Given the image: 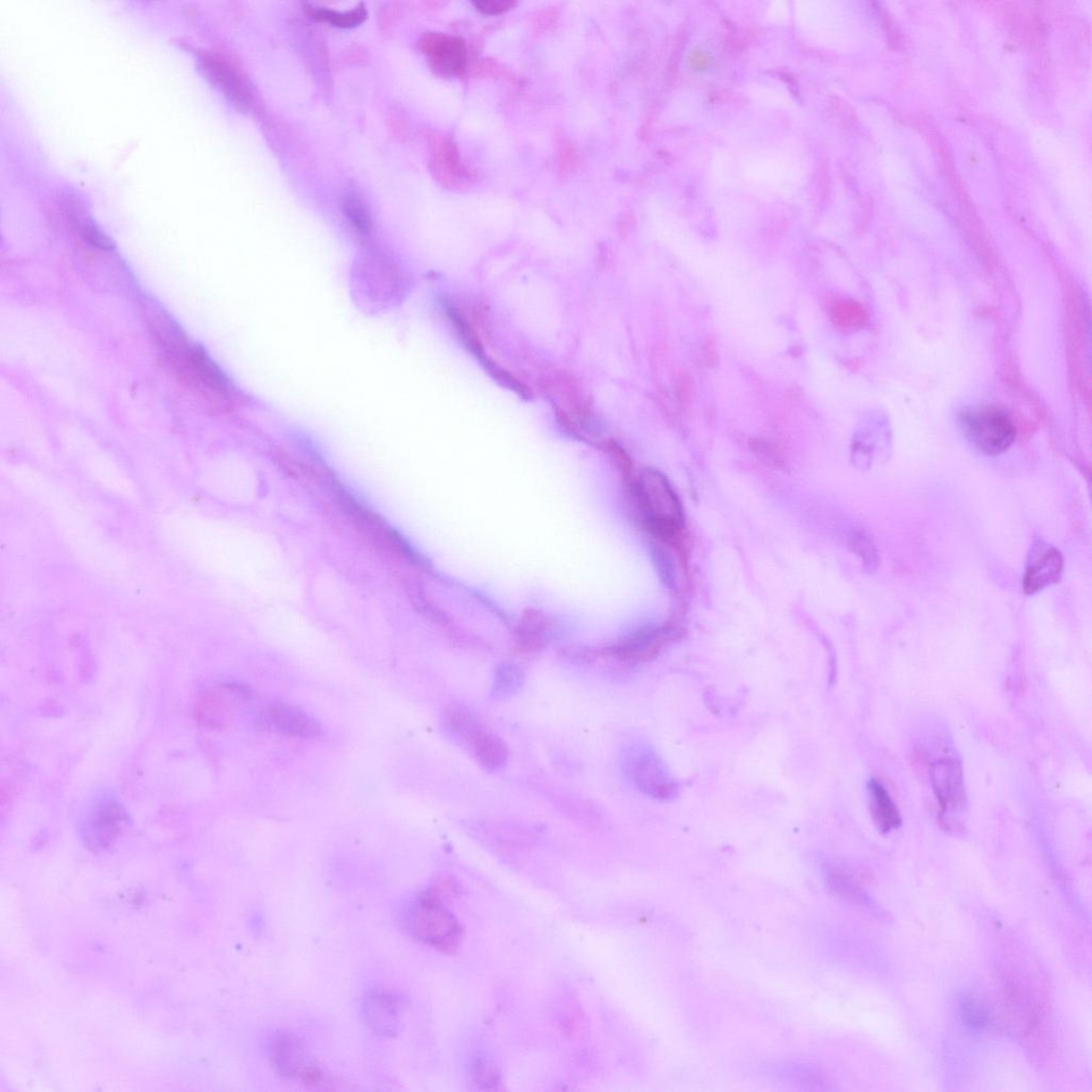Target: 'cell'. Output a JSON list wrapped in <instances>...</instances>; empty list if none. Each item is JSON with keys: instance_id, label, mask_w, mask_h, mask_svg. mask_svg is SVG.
<instances>
[{"instance_id": "4", "label": "cell", "mask_w": 1092, "mask_h": 1092, "mask_svg": "<svg viewBox=\"0 0 1092 1092\" xmlns=\"http://www.w3.org/2000/svg\"><path fill=\"white\" fill-rule=\"evenodd\" d=\"M624 775L635 789L660 802L676 797L678 785L660 754L644 742H633L622 753Z\"/></svg>"}, {"instance_id": "8", "label": "cell", "mask_w": 1092, "mask_h": 1092, "mask_svg": "<svg viewBox=\"0 0 1092 1092\" xmlns=\"http://www.w3.org/2000/svg\"><path fill=\"white\" fill-rule=\"evenodd\" d=\"M421 48L438 74L459 77L468 65V48L462 39L443 34H426Z\"/></svg>"}, {"instance_id": "1", "label": "cell", "mask_w": 1092, "mask_h": 1092, "mask_svg": "<svg viewBox=\"0 0 1092 1092\" xmlns=\"http://www.w3.org/2000/svg\"><path fill=\"white\" fill-rule=\"evenodd\" d=\"M154 330L169 365L186 389L218 409H229L241 401L233 383L201 346L164 318Z\"/></svg>"}, {"instance_id": "28", "label": "cell", "mask_w": 1092, "mask_h": 1092, "mask_svg": "<svg viewBox=\"0 0 1092 1092\" xmlns=\"http://www.w3.org/2000/svg\"><path fill=\"white\" fill-rule=\"evenodd\" d=\"M677 395L683 405L686 406L690 403L692 395H694V384L688 376H683L680 384H678Z\"/></svg>"}, {"instance_id": "25", "label": "cell", "mask_w": 1092, "mask_h": 1092, "mask_svg": "<svg viewBox=\"0 0 1092 1092\" xmlns=\"http://www.w3.org/2000/svg\"><path fill=\"white\" fill-rule=\"evenodd\" d=\"M827 881L833 890L838 892L844 897L852 901L864 902L867 900L862 894V891L855 883H852L851 879L840 870L829 868L827 870Z\"/></svg>"}, {"instance_id": "14", "label": "cell", "mask_w": 1092, "mask_h": 1092, "mask_svg": "<svg viewBox=\"0 0 1092 1092\" xmlns=\"http://www.w3.org/2000/svg\"><path fill=\"white\" fill-rule=\"evenodd\" d=\"M668 639L663 629H642L625 637L615 647V655L625 662H646L659 655Z\"/></svg>"}, {"instance_id": "3", "label": "cell", "mask_w": 1092, "mask_h": 1092, "mask_svg": "<svg viewBox=\"0 0 1092 1092\" xmlns=\"http://www.w3.org/2000/svg\"><path fill=\"white\" fill-rule=\"evenodd\" d=\"M407 924L413 936L437 950H455L461 939V926L457 918L434 891L411 903Z\"/></svg>"}, {"instance_id": "16", "label": "cell", "mask_w": 1092, "mask_h": 1092, "mask_svg": "<svg viewBox=\"0 0 1092 1092\" xmlns=\"http://www.w3.org/2000/svg\"><path fill=\"white\" fill-rule=\"evenodd\" d=\"M443 722L448 734L468 748L478 732L485 727L470 705L462 702L446 705Z\"/></svg>"}, {"instance_id": "17", "label": "cell", "mask_w": 1092, "mask_h": 1092, "mask_svg": "<svg viewBox=\"0 0 1092 1092\" xmlns=\"http://www.w3.org/2000/svg\"><path fill=\"white\" fill-rule=\"evenodd\" d=\"M869 792L871 814L877 828L884 833L898 829L901 824L899 810L885 785L872 779Z\"/></svg>"}, {"instance_id": "12", "label": "cell", "mask_w": 1092, "mask_h": 1092, "mask_svg": "<svg viewBox=\"0 0 1092 1092\" xmlns=\"http://www.w3.org/2000/svg\"><path fill=\"white\" fill-rule=\"evenodd\" d=\"M266 722L283 736L295 739H314L323 734L322 725L309 713L296 705L276 702L265 713Z\"/></svg>"}, {"instance_id": "10", "label": "cell", "mask_w": 1092, "mask_h": 1092, "mask_svg": "<svg viewBox=\"0 0 1092 1092\" xmlns=\"http://www.w3.org/2000/svg\"><path fill=\"white\" fill-rule=\"evenodd\" d=\"M403 997L388 990H374L362 1002V1016L369 1029L384 1036H393L402 1025Z\"/></svg>"}, {"instance_id": "6", "label": "cell", "mask_w": 1092, "mask_h": 1092, "mask_svg": "<svg viewBox=\"0 0 1092 1092\" xmlns=\"http://www.w3.org/2000/svg\"><path fill=\"white\" fill-rule=\"evenodd\" d=\"M273 1061L277 1073L287 1078H299L310 1085L324 1081V1073L313 1061L308 1049L290 1033L278 1034L274 1039Z\"/></svg>"}, {"instance_id": "11", "label": "cell", "mask_w": 1092, "mask_h": 1092, "mask_svg": "<svg viewBox=\"0 0 1092 1092\" xmlns=\"http://www.w3.org/2000/svg\"><path fill=\"white\" fill-rule=\"evenodd\" d=\"M1063 569L1060 552L1046 543L1034 546L1023 579V590L1035 594L1059 582Z\"/></svg>"}, {"instance_id": "5", "label": "cell", "mask_w": 1092, "mask_h": 1092, "mask_svg": "<svg viewBox=\"0 0 1092 1092\" xmlns=\"http://www.w3.org/2000/svg\"><path fill=\"white\" fill-rule=\"evenodd\" d=\"M961 422L969 441L984 455H1000L1015 442L1016 426L1002 409L983 407L967 411Z\"/></svg>"}, {"instance_id": "19", "label": "cell", "mask_w": 1092, "mask_h": 1092, "mask_svg": "<svg viewBox=\"0 0 1092 1092\" xmlns=\"http://www.w3.org/2000/svg\"><path fill=\"white\" fill-rule=\"evenodd\" d=\"M308 13L312 19L329 23L340 29L356 28V26L363 24L368 17L364 4H359L357 7L344 12L325 7H310Z\"/></svg>"}, {"instance_id": "23", "label": "cell", "mask_w": 1092, "mask_h": 1092, "mask_svg": "<svg viewBox=\"0 0 1092 1092\" xmlns=\"http://www.w3.org/2000/svg\"><path fill=\"white\" fill-rule=\"evenodd\" d=\"M344 212L353 224L357 232L367 235L372 228L370 211L361 196L356 194H349L344 198Z\"/></svg>"}, {"instance_id": "29", "label": "cell", "mask_w": 1092, "mask_h": 1092, "mask_svg": "<svg viewBox=\"0 0 1092 1092\" xmlns=\"http://www.w3.org/2000/svg\"><path fill=\"white\" fill-rule=\"evenodd\" d=\"M704 358L707 364L713 366L716 362V353L714 351L713 344L705 345Z\"/></svg>"}, {"instance_id": "21", "label": "cell", "mask_w": 1092, "mask_h": 1092, "mask_svg": "<svg viewBox=\"0 0 1092 1092\" xmlns=\"http://www.w3.org/2000/svg\"><path fill=\"white\" fill-rule=\"evenodd\" d=\"M831 315L833 323L844 330L860 329L868 323L867 311L856 301L836 302L833 305Z\"/></svg>"}, {"instance_id": "13", "label": "cell", "mask_w": 1092, "mask_h": 1092, "mask_svg": "<svg viewBox=\"0 0 1092 1092\" xmlns=\"http://www.w3.org/2000/svg\"><path fill=\"white\" fill-rule=\"evenodd\" d=\"M203 68L214 82L234 104L248 109L252 104V93L244 77L225 59L216 55L202 58Z\"/></svg>"}, {"instance_id": "7", "label": "cell", "mask_w": 1092, "mask_h": 1092, "mask_svg": "<svg viewBox=\"0 0 1092 1092\" xmlns=\"http://www.w3.org/2000/svg\"><path fill=\"white\" fill-rule=\"evenodd\" d=\"M932 791L942 815L963 812L967 807L964 770L953 757H943L930 767Z\"/></svg>"}, {"instance_id": "18", "label": "cell", "mask_w": 1092, "mask_h": 1092, "mask_svg": "<svg viewBox=\"0 0 1092 1092\" xmlns=\"http://www.w3.org/2000/svg\"><path fill=\"white\" fill-rule=\"evenodd\" d=\"M524 684V673L512 663H503L495 671L491 687V697L504 700L517 694Z\"/></svg>"}, {"instance_id": "9", "label": "cell", "mask_w": 1092, "mask_h": 1092, "mask_svg": "<svg viewBox=\"0 0 1092 1092\" xmlns=\"http://www.w3.org/2000/svg\"><path fill=\"white\" fill-rule=\"evenodd\" d=\"M127 823L124 809L115 801L99 803L90 812L86 822L85 838L92 849L110 847Z\"/></svg>"}, {"instance_id": "27", "label": "cell", "mask_w": 1092, "mask_h": 1092, "mask_svg": "<svg viewBox=\"0 0 1092 1092\" xmlns=\"http://www.w3.org/2000/svg\"><path fill=\"white\" fill-rule=\"evenodd\" d=\"M515 5L516 3L511 2V0H484V2L474 3L475 8L486 16L502 15V13L509 11Z\"/></svg>"}, {"instance_id": "24", "label": "cell", "mask_w": 1092, "mask_h": 1092, "mask_svg": "<svg viewBox=\"0 0 1092 1092\" xmlns=\"http://www.w3.org/2000/svg\"><path fill=\"white\" fill-rule=\"evenodd\" d=\"M481 362L490 376L504 386V388L513 391L516 395L525 399V401H529V399L532 398V393L528 386L516 379L508 370L499 366L487 355L481 358Z\"/></svg>"}, {"instance_id": "26", "label": "cell", "mask_w": 1092, "mask_h": 1092, "mask_svg": "<svg viewBox=\"0 0 1092 1092\" xmlns=\"http://www.w3.org/2000/svg\"><path fill=\"white\" fill-rule=\"evenodd\" d=\"M961 1015L969 1027L983 1030L989 1025L988 1012L976 1001L966 998L961 1006Z\"/></svg>"}, {"instance_id": "20", "label": "cell", "mask_w": 1092, "mask_h": 1092, "mask_svg": "<svg viewBox=\"0 0 1092 1092\" xmlns=\"http://www.w3.org/2000/svg\"><path fill=\"white\" fill-rule=\"evenodd\" d=\"M445 313L452 327L455 328L457 336L464 344L465 348L468 349L479 359L485 356L486 354L483 344L481 343V341H479L474 329L468 322V319H466L465 316L461 313V311L456 308L455 305L446 303Z\"/></svg>"}, {"instance_id": "2", "label": "cell", "mask_w": 1092, "mask_h": 1092, "mask_svg": "<svg viewBox=\"0 0 1092 1092\" xmlns=\"http://www.w3.org/2000/svg\"><path fill=\"white\" fill-rule=\"evenodd\" d=\"M636 497L650 528L658 536L674 538L680 534L684 511L667 477L657 470H645L638 478Z\"/></svg>"}, {"instance_id": "15", "label": "cell", "mask_w": 1092, "mask_h": 1092, "mask_svg": "<svg viewBox=\"0 0 1092 1092\" xmlns=\"http://www.w3.org/2000/svg\"><path fill=\"white\" fill-rule=\"evenodd\" d=\"M476 761L487 771L502 770L509 761L507 743L484 727L469 745Z\"/></svg>"}, {"instance_id": "22", "label": "cell", "mask_w": 1092, "mask_h": 1092, "mask_svg": "<svg viewBox=\"0 0 1092 1092\" xmlns=\"http://www.w3.org/2000/svg\"><path fill=\"white\" fill-rule=\"evenodd\" d=\"M198 714L201 722L215 728H224L231 722L228 702L217 695L206 696L199 703Z\"/></svg>"}]
</instances>
